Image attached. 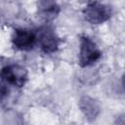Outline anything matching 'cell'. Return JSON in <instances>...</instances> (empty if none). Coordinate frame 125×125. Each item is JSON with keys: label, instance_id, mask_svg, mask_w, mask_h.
<instances>
[{"label": "cell", "instance_id": "1", "mask_svg": "<svg viewBox=\"0 0 125 125\" xmlns=\"http://www.w3.org/2000/svg\"><path fill=\"white\" fill-rule=\"evenodd\" d=\"M79 64L81 67H87L94 64L102 56V53L97 44L88 36L80 38L79 45Z\"/></svg>", "mask_w": 125, "mask_h": 125}, {"label": "cell", "instance_id": "2", "mask_svg": "<svg viewBox=\"0 0 125 125\" xmlns=\"http://www.w3.org/2000/svg\"><path fill=\"white\" fill-rule=\"evenodd\" d=\"M84 19L92 24H101L108 21L111 17V9L101 2L88 3L83 10Z\"/></svg>", "mask_w": 125, "mask_h": 125}, {"label": "cell", "instance_id": "3", "mask_svg": "<svg viewBox=\"0 0 125 125\" xmlns=\"http://www.w3.org/2000/svg\"><path fill=\"white\" fill-rule=\"evenodd\" d=\"M0 78L7 84L22 87L27 80V71L18 64H8L0 69Z\"/></svg>", "mask_w": 125, "mask_h": 125}, {"label": "cell", "instance_id": "4", "mask_svg": "<svg viewBox=\"0 0 125 125\" xmlns=\"http://www.w3.org/2000/svg\"><path fill=\"white\" fill-rule=\"evenodd\" d=\"M36 41L45 54L56 52L60 45V39L56 32L49 26L41 27L36 33Z\"/></svg>", "mask_w": 125, "mask_h": 125}, {"label": "cell", "instance_id": "5", "mask_svg": "<svg viewBox=\"0 0 125 125\" xmlns=\"http://www.w3.org/2000/svg\"><path fill=\"white\" fill-rule=\"evenodd\" d=\"M13 46L21 51H29L33 49L36 43V33L25 28H17L12 35Z\"/></svg>", "mask_w": 125, "mask_h": 125}, {"label": "cell", "instance_id": "6", "mask_svg": "<svg viewBox=\"0 0 125 125\" xmlns=\"http://www.w3.org/2000/svg\"><path fill=\"white\" fill-rule=\"evenodd\" d=\"M78 105L84 117L90 122L94 121L101 112V105L99 102L96 99L89 96L81 97Z\"/></svg>", "mask_w": 125, "mask_h": 125}, {"label": "cell", "instance_id": "7", "mask_svg": "<svg viewBox=\"0 0 125 125\" xmlns=\"http://www.w3.org/2000/svg\"><path fill=\"white\" fill-rule=\"evenodd\" d=\"M38 13L47 21L53 20L60 13V6L53 1H40L38 2Z\"/></svg>", "mask_w": 125, "mask_h": 125}, {"label": "cell", "instance_id": "8", "mask_svg": "<svg viewBox=\"0 0 125 125\" xmlns=\"http://www.w3.org/2000/svg\"><path fill=\"white\" fill-rule=\"evenodd\" d=\"M8 93H9V89L7 88V86L3 83H0V102L3 101L8 96Z\"/></svg>", "mask_w": 125, "mask_h": 125}, {"label": "cell", "instance_id": "9", "mask_svg": "<svg viewBox=\"0 0 125 125\" xmlns=\"http://www.w3.org/2000/svg\"><path fill=\"white\" fill-rule=\"evenodd\" d=\"M114 125H124V115H123V114L119 115V116L116 118Z\"/></svg>", "mask_w": 125, "mask_h": 125}]
</instances>
